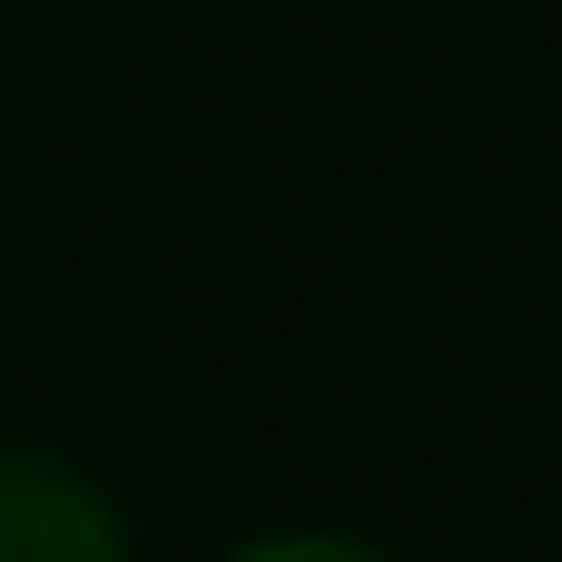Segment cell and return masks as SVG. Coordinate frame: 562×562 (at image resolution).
I'll use <instances>...</instances> for the list:
<instances>
[{"instance_id": "1", "label": "cell", "mask_w": 562, "mask_h": 562, "mask_svg": "<svg viewBox=\"0 0 562 562\" xmlns=\"http://www.w3.org/2000/svg\"><path fill=\"white\" fill-rule=\"evenodd\" d=\"M0 562H128L109 504L59 464H0Z\"/></svg>"}, {"instance_id": "2", "label": "cell", "mask_w": 562, "mask_h": 562, "mask_svg": "<svg viewBox=\"0 0 562 562\" xmlns=\"http://www.w3.org/2000/svg\"><path fill=\"white\" fill-rule=\"evenodd\" d=\"M237 562H385L366 543H336V533H286V543H247Z\"/></svg>"}]
</instances>
